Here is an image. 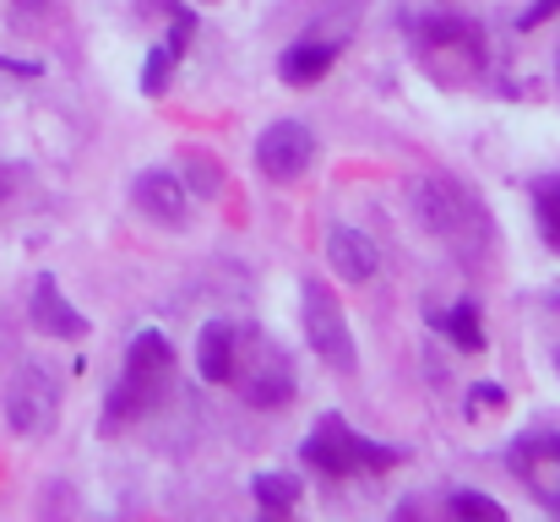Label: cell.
<instances>
[{
	"label": "cell",
	"mask_w": 560,
	"mask_h": 522,
	"mask_svg": "<svg viewBox=\"0 0 560 522\" xmlns=\"http://www.w3.org/2000/svg\"><path fill=\"white\" fill-rule=\"evenodd\" d=\"M408 201H413L419 229H424L430 240H441L463 267H485V262H490V251H495V218H490V207H485L463 179H452V174H424V179H413Z\"/></svg>",
	"instance_id": "obj_1"
},
{
	"label": "cell",
	"mask_w": 560,
	"mask_h": 522,
	"mask_svg": "<svg viewBox=\"0 0 560 522\" xmlns=\"http://www.w3.org/2000/svg\"><path fill=\"white\" fill-rule=\"evenodd\" d=\"M170 375H175V348L164 333H137L131 348H126V370H120V381L109 386V403H104V425L115 430V425H137V419H148L159 403H164V392H170Z\"/></svg>",
	"instance_id": "obj_2"
},
{
	"label": "cell",
	"mask_w": 560,
	"mask_h": 522,
	"mask_svg": "<svg viewBox=\"0 0 560 522\" xmlns=\"http://www.w3.org/2000/svg\"><path fill=\"white\" fill-rule=\"evenodd\" d=\"M305 463L316 474H327V479H349V474H386V468H397L402 452L365 441L343 414H322L311 441H305Z\"/></svg>",
	"instance_id": "obj_3"
},
{
	"label": "cell",
	"mask_w": 560,
	"mask_h": 522,
	"mask_svg": "<svg viewBox=\"0 0 560 522\" xmlns=\"http://www.w3.org/2000/svg\"><path fill=\"white\" fill-rule=\"evenodd\" d=\"M419 66L441 82V88H463L468 77L485 71V33L463 16H430L419 27Z\"/></svg>",
	"instance_id": "obj_4"
},
{
	"label": "cell",
	"mask_w": 560,
	"mask_h": 522,
	"mask_svg": "<svg viewBox=\"0 0 560 522\" xmlns=\"http://www.w3.org/2000/svg\"><path fill=\"white\" fill-rule=\"evenodd\" d=\"M229 381L240 386V397L250 408H283L294 397V364L283 359V348H272L261 333L234 344V375Z\"/></svg>",
	"instance_id": "obj_5"
},
{
	"label": "cell",
	"mask_w": 560,
	"mask_h": 522,
	"mask_svg": "<svg viewBox=\"0 0 560 522\" xmlns=\"http://www.w3.org/2000/svg\"><path fill=\"white\" fill-rule=\"evenodd\" d=\"M60 419V381L49 364H22L5 386V425L27 441H44Z\"/></svg>",
	"instance_id": "obj_6"
},
{
	"label": "cell",
	"mask_w": 560,
	"mask_h": 522,
	"mask_svg": "<svg viewBox=\"0 0 560 522\" xmlns=\"http://www.w3.org/2000/svg\"><path fill=\"white\" fill-rule=\"evenodd\" d=\"M305 344L316 348L322 364H332L343 375L360 364L354 333H349V322H343V311H338V300H332L327 283H305Z\"/></svg>",
	"instance_id": "obj_7"
},
{
	"label": "cell",
	"mask_w": 560,
	"mask_h": 522,
	"mask_svg": "<svg viewBox=\"0 0 560 522\" xmlns=\"http://www.w3.org/2000/svg\"><path fill=\"white\" fill-rule=\"evenodd\" d=\"M256 164H261L267 179H278V185L311 174V164H316V131L300 126V120H278V126H267L261 142H256Z\"/></svg>",
	"instance_id": "obj_8"
},
{
	"label": "cell",
	"mask_w": 560,
	"mask_h": 522,
	"mask_svg": "<svg viewBox=\"0 0 560 522\" xmlns=\"http://www.w3.org/2000/svg\"><path fill=\"white\" fill-rule=\"evenodd\" d=\"M512 474L528 485V496L560 518V436H517L512 441Z\"/></svg>",
	"instance_id": "obj_9"
},
{
	"label": "cell",
	"mask_w": 560,
	"mask_h": 522,
	"mask_svg": "<svg viewBox=\"0 0 560 522\" xmlns=\"http://www.w3.org/2000/svg\"><path fill=\"white\" fill-rule=\"evenodd\" d=\"M27 322L44 333V338H60V344H77V338H88V316L60 294V283L49 278V272H38V283H33V305H27Z\"/></svg>",
	"instance_id": "obj_10"
},
{
	"label": "cell",
	"mask_w": 560,
	"mask_h": 522,
	"mask_svg": "<svg viewBox=\"0 0 560 522\" xmlns=\"http://www.w3.org/2000/svg\"><path fill=\"white\" fill-rule=\"evenodd\" d=\"M327 262L343 283H371L381 272V251L371 245V234H360L354 223H332L327 234Z\"/></svg>",
	"instance_id": "obj_11"
},
{
	"label": "cell",
	"mask_w": 560,
	"mask_h": 522,
	"mask_svg": "<svg viewBox=\"0 0 560 522\" xmlns=\"http://www.w3.org/2000/svg\"><path fill=\"white\" fill-rule=\"evenodd\" d=\"M137 207H142L148 218L180 229V223H186V207H190L186 179H180L175 170H142L137 174Z\"/></svg>",
	"instance_id": "obj_12"
},
{
	"label": "cell",
	"mask_w": 560,
	"mask_h": 522,
	"mask_svg": "<svg viewBox=\"0 0 560 522\" xmlns=\"http://www.w3.org/2000/svg\"><path fill=\"white\" fill-rule=\"evenodd\" d=\"M332 60H338V44L305 38V44L283 49V60H278V77H283L289 88H311V82H322V77L332 71Z\"/></svg>",
	"instance_id": "obj_13"
},
{
	"label": "cell",
	"mask_w": 560,
	"mask_h": 522,
	"mask_svg": "<svg viewBox=\"0 0 560 522\" xmlns=\"http://www.w3.org/2000/svg\"><path fill=\"white\" fill-rule=\"evenodd\" d=\"M234 344H240V333H234L229 322H207V327H201L196 364H201V375H207L212 386H229V375H234Z\"/></svg>",
	"instance_id": "obj_14"
},
{
	"label": "cell",
	"mask_w": 560,
	"mask_h": 522,
	"mask_svg": "<svg viewBox=\"0 0 560 522\" xmlns=\"http://www.w3.org/2000/svg\"><path fill=\"white\" fill-rule=\"evenodd\" d=\"M186 38H190V16L175 11V33L153 49V60H148V71H142V88H148V93H164V88H170V71H175V60L186 55Z\"/></svg>",
	"instance_id": "obj_15"
},
{
	"label": "cell",
	"mask_w": 560,
	"mask_h": 522,
	"mask_svg": "<svg viewBox=\"0 0 560 522\" xmlns=\"http://www.w3.org/2000/svg\"><path fill=\"white\" fill-rule=\"evenodd\" d=\"M435 327H441V333H446V338H452L457 348H468V353H485V322H479V311H474L468 300H463L452 316H441Z\"/></svg>",
	"instance_id": "obj_16"
},
{
	"label": "cell",
	"mask_w": 560,
	"mask_h": 522,
	"mask_svg": "<svg viewBox=\"0 0 560 522\" xmlns=\"http://www.w3.org/2000/svg\"><path fill=\"white\" fill-rule=\"evenodd\" d=\"M534 218H539L545 245H550V251H560V174H556V179H545V185L534 190Z\"/></svg>",
	"instance_id": "obj_17"
},
{
	"label": "cell",
	"mask_w": 560,
	"mask_h": 522,
	"mask_svg": "<svg viewBox=\"0 0 560 522\" xmlns=\"http://www.w3.org/2000/svg\"><path fill=\"white\" fill-rule=\"evenodd\" d=\"M294 501H300V479H283V474H261L256 479V507L261 512H294Z\"/></svg>",
	"instance_id": "obj_18"
},
{
	"label": "cell",
	"mask_w": 560,
	"mask_h": 522,
	"mask_svg": "<svg viewBox=\"0 0 560 522\" xmlns=\"http://www.w3.org/2000/svg\"><path fill=\"white\" fill-rule=\"evenodd\" d=\"M452 512H457V518H468V512H474V518H506L501 501H490V496H479V490H457V496H452Z\"/></svg>",
	"instance_id": "obj_19"
},
{
	"label": "cell",
	"mask_w": 560,
	"mask_h": 522,
	"mask_svg": "<svg viewBox=\"0 0 560 522\" xmlns=\"http://www.w3.org/2000/svg\"><path fill=\"white\" fill-rule=\"evenodd\" d=\"M190 174H196V179H190L186 190H201V196H218V190H223V174H218V164H212V159L190 153Z\"/></svg>",
	"instance_id": "obj_20"
},
{
	"label": "cell",
	"mask_w": 560,
	"mask_h": 522,
	"mask_svg": "<svg viewBox=\"0 0 560 522\" xmlns=\"http://www.w3.org/2000/svg\"><path fill=\"white\" fill-rule=\"evenodd\" d=\"M556 11H560V0H539V5L523 16V22H528V27H539V22H545V16H556Z\"/></svg>",
	"instance_id": "obj_21"
},
{
	"label": "cell",
	"mask_w": 560,
	"mask_h": 522,
	"mask_svg": "<svg viewBox=\"0 0 560 522\" xmlns=\"http://www.w3.org/2000/svg\"><path fill=\"white\" fill-rule=\"evenodd\" d=\"M22 11H49V0H16Z\"/></svg>",
	"instance_id": "obj_22"
},
{
	"label": "cell",
	"mask_w": 560,
	"mask_h": 522,
	"mask_svg": "<svg viewBox=\"0 0 560 522\" xmlns=\"http://www.w3.org/2000/svg\"><path fill=\"white\" fill-rule=\"evenodd\" d=\"M0 196H5V174H0Z\"/></svg>",
	"instance_id": "obj_23"
}]
</instances>
